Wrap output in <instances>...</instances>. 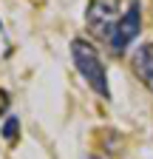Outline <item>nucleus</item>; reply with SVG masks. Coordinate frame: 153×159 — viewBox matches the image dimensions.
Here are the masks:
<instances>
[{
    "mask_svg": "<svg viewBox=\"0 0 153 159\" xmlns=\"http://www.w3.org/2000/svg\"><path fill=\"white\" fill-rule=\"evenodd\" d=\"M71 57H74V66L80 68L85 83L99 97H111V91H108V74H105V66H102L97 48H94L88 40L76 37V40H71Z\"/></svg>",
    "mask_w": 153,
    "mask_h": 159,
    "instance_id": "f257e3e1",
    "label": "nucleus"
},
{
    "mask_svg": "<svg viewBox=\"0 0 153 159\" xmlns=\"http://www.w3.org/2000/svg\"><path fill=\"white\" fill-rule=\"evenodd\" d=\"M119 17H122V3L119 0H91L88 9H85V20H88L91 31L105 37V40H111Z\"/></svg>",
    "mask_w": 153,
    "mask_h": 159,
    "instance_id": "f03ea898",
    "label": "nucleus"
},
{
    "mask_svg": "<svg viewBox=\"0 0 153 159\" xmlns=\"http://www.w3.org/2000/svg\"><path fill=\"white\" fill-rule=\"evenodd\" d=\"M139 29H142V3H139V0H130V6L122 11L116 29H113V34H111V40H108L111 48L116 51V54H122L133 40H136Z\"/></svg>",
    "mask_w": 153,
    "mask_h": 159,
    "instance_id": "7ed1b4c3",
    "label": "nucleus"
},
{
    "mask_svg": "<svg viewBox=\"0 0 153 159\" xmlns=\"http://www.w3.org/2000/svg\"><path fill=\"white\" fill-rule=\"evenodd\" d=\"M133 71L153 91V43H142L136 48V54H133Z\"/></svg>",
    "mask_w": 153,
    "mask_h": 159,
    "instance_id": "20e7f679",
    "label": "nucleus"
},
{
    "mask_svg": "<svg viewBox=\"0 0 153 159\" xmlns=\"http://www.w3.org/2000/svg\"><path fill=\"white\" fill-rule=\"evenodd\" d=\"M17 128H20V122H17V116H9L6 122H3V139L14 142V139H17Z\"/></svg>",
    "mask_w": 153,
    "mask_h": 159,
    "instance_id": "39448f33",
    "label": "nucleus"
}]
</instances>
